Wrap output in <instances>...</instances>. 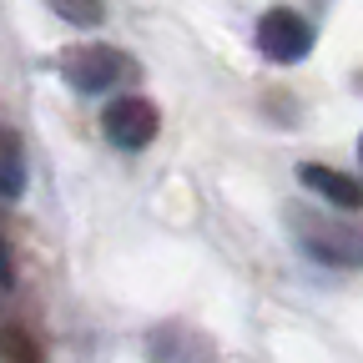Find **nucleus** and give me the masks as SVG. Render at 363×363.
<instances>
[{"label":"nucleus","instance_id":"423d86ee","mask_svg":"<svg viewBox=\"0 0 363 363\" xmlns=\"http://www.w3.org/2000/svg\"><path fill=\"white\" fill-rule=\"evenodd\" d=\"M298 182H303L308 192H318L328 207H343V212H358V207H363V182L348 177V172H338V167L308 162V167H298Z\"/></svg>","mask_w":363,"mask_h":363},{"label":"nucleus","instance_id":"6e6552de","mask_svg":"<svg viewBox=\"0 0 363 363\" xmlns=\"http://www.w3.org/2000/svg\"><path fill=\"white\" fill-rule=\"evenodd\" d=\"M66 26H76V30H96L101 21H106V0H45Z\"/></svg>","mask_w":363,"mask_h":363},{"label":"nucleus","instance_id":"9b49d317","mask_svg":"<svg viewBox=\"0 0 363 363\" xmlns=\"http://www.w3.org/2000/svg\"><path fill=\"white\" fill-rule=\"evenodd\" d=\"M358 157H363V136H358Z\"/></svg>","mask_w":363,"mask_h":363},{"label":"nucleus","instance_id":"9d476101","mask_svg":"<svg viewBox=\"0 0 363 363\" xmlns=\"http://www.w3.org/2000/svg\"><path fill=\"white\" fill-rule=\"evenodd\" d=\"M11 283H16V262L6 252V238H0V288H11Z\"/></svg>","mask_w":363,"mask_h":363},{"label":"nucleus","instance_id":"20e7f679","mask_svg":"<svg viewBox=\"0 0 363 363\" xmlns=\"http://www.w3.org/2000/svg\"><path fill=\"white\" fill-rule=\"evenodd\" d=\"M101 126H106V142H111L116 152H142V147L157 142L162 116H157V106H152L147 96H121V101L106 106Z\"/></svg>","mask_w":363,"mask_h":363},{"label":"nucleus","instance_id":"39448f33","mask_svg":"<svg viewBox=\"0 0 363 363\" xmlns=\"http://www.w3.org/2000/svg\"><path fill=\"white\" fill-rule=\"evenodd\" d=\"M147 353L152 363H212V338L192 323H182V318H167L162 328H152Z\"/></svg>","mask_w":363,"mask_h":363},{"label":"nucleus","instance_id":"7ed1b4c3","mask_svg":"<svg viewBox=\"0 0 363 363\" xmlns=\"http://www.w3.org/2000/svg\"><path fill=\"white\" fill-rule=\"evenodd\" d=\"M298 233H303V247L318 262H328V267H363V233H358V227L298 212Z\"/></svg>","mask_w":363,"mask_h":363},{"label":"nucleus","instance_id":"0eeeda50","mask_svg":"<svg viewBox=\"0 0 363 363\" xmlns=\"http://www.w3.org/2000/svg\"><path fill=\"white\" fill-rule=\"evenodd\" d=\"M21 192H26V147L16 131H6L0 136V197L16 202Z\"/></svg>","mask_w":363,"mask_h":363},{"label":"nucleus","instance_id":"1a4fd4ad","mask_svg":"<svg viewBox=\"0 0 363 363\" xmlns=\"http://www.w3.org/2000/svg\"><path fill=\"white\" fill-rule=\"evenodd\" d=\"M0 363H45V353L35 348L30 333H21V328H0Z\"/></svg>","mask_w":363,"mask_h":363},{"label":"nucleus","instance_id":"f257e3e1","mask_svg":"<svg viewBox=\"0 0 363 363\" xmlns=\"http://www.w3.org/2000/svg\"><path fill=\"white\" fill-rule=\"evenodd\" d=\"M61 76L71 81V91H106L116 86L121 76H131V56L116 51V45H101V40H91V45H76V51L61 56Z\"/></svg>","mask_w":363,"mask_h":363},{"label":"nucleus","instance_id":"f03ea898","mask_svg":"<svg viewBox=\"0 0 363 363\" xmlns=\"http://www.w3.org/2000/svg\"><path fill=\"white\" fill-rule=\"evenodd\" d=\"M257 51H262L267 61H278V66H298V61L313 51V26H308L298 11L278 6V11H267V16L257 21Z\"/></svg>","mask_w":363,"mask_h":363}]
</instances>
